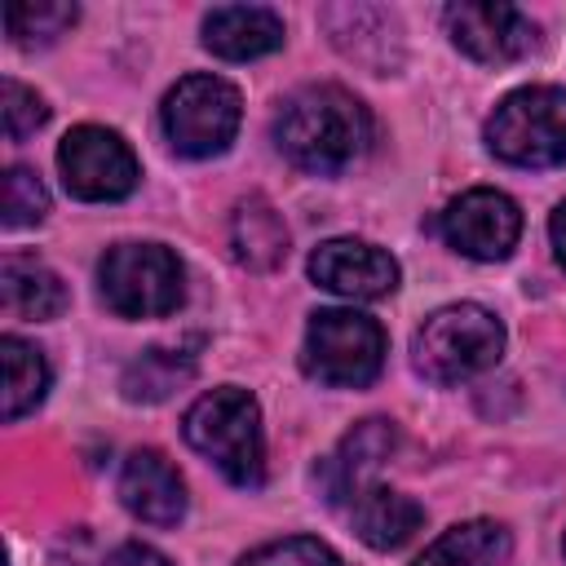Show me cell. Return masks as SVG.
<instances>
[{
    "instance_id": "1",
    "label": "cell",
    "mask_w": 566,
    "mask_h": 566,
    "mask_svg": "<svg viewBox=\"0 0 566 566\" xmlns=\"http://www.w3.org/2000/svg\"><path fill=\"white\" fill-rule=\"evenodd\" d=\"M274 146L301 172L332 177L371 146V115L349 88L310 84L292 93L274 115Z\"/></svg>"
},
{
    "instance_id": "2",
    "label": "cell",
    "mask_w": 566,
    "mask_h": 566,
    "mask_svg": "<svg viewBox=\"0 0 566 566\" xmlns=\"http://www.w3.org/2000/svg\"><path fill=\"white\" fill-rule=\"evenodd\" d=\"M186 442L208 455L234 486H261L265 478V447H261V411L248 389L221 385L190 402L181 420Z\"/></svg>"
},
{
    "instance_id": "3",
    "label": "cell",
    "mask_w": 566,
    "mask_h": 566,
    "mask_svg": "<svg viewBox=\"0 0 566 566\" xmlns=\"http://www.w3.org/2000/svg\"><path fill=\"white\" fill-rule=\"evenodd\" d=\"M500 354H504V323L491 310L469 305V301L433 310L411 340L416 371L433 385L469 380V376L495 367Z\"/></svg>"
},
{
    "instance_id": "4",
    "label": "cell",
    "mask_w": 566,
    "mask_h": 566,
    "mask_svg": "<svg viewBox=\"0 0 566 566\" xmlns=\"http://www.w3.org/2000/svg\"><path fill=\"white\" fill-rule=\"evenodd\" d=\"M486 146L517 168L566 164V88L531 84L509 93L486 119Z\"/></svg>"
},
{
    "instance_id": "5",
    "label": "cell",
    "mask_w": 566,
    "mask_h": 566,
    "mask_svg": "<svg viewBox=\"0 0 566 566\" xmlns=\"http://www.w3.org/2000/svg\"><path fill=\"white\" fill-rule=\"evenodd\" d=\"M102 301L124 318H164L186 296V270L164 243H115L97 265Z\"/></svg>"
},
{
    "instance_id": "6",
    "label": "cell",
    "mask_w": 566,
    "mask_h": 566,
    "mask_svg": "<svg viewBox=\"0 0 566 566\" xmlns=\"http://www.w3.org/2000/svg\"><path fill=\"white\" fill-rule=\"evenodd\" d=\"M239 88L221 75H186L164 97V133L177 155L186 159H212L221 155L239 133Z\"/></svg>"
},
{
    "instance_id": "7",
    "label": "cell",
    "mask_w": 566,
    "mask_h": 566,
    "mask_svg": "<svg viewBox=\"0 0 566 566\" xmlns=\"http://www.w3.org/2000/svg\"><path fill=\"white\" fill-rule=\"evenodd\" d=\"M301 363L323 385H340V389L371 385L385 363V332L376 318L358 310H318L305 327Z\"/></svg>"
},
{
    "instance_id": "8",
    "label": "cell",
    "mask_w": 566,
    "mask_h": 566,
    "mask_svg": "<svg viewBox=\"0 0 566 566\" xmlns=\"http://www.w3.org/2000/svg\"><path fill=\"white\" fill-rule=\"evenodd\" d=\"M57 168H62V181L75 199H88V203H106V199H124L133 195L142 168H137V155L128 150V142L111 128H97V124H80L62 137L57 146Z\"/></svg>"
},
{
    "instance_id": "9",
    "label": "cell",
    "mask_w": 566,
    "mask_h": 566,
    "mask_svg": "<svg viewBox=\"0 0 566 566\" xmlns=\"http://www.w3.org/2000/svg\"><path fill=\"white\" fill-rule=\"evenodd\" d=\"M442 22H447L451 44L460 53H469L473 62H486V66L517 62L535 49V22L513 4L460 0V4H447Z\"/></svg>"
},
{
    "instance_id": "10",
    "label": "cell",
    "mask_w": 566,
    "mask_h": 566,
    "mask_svg": "<svg viewBox=\"0 0 566 566\" xmlns=\"http://www.w3.org/2000/svg\"><path fill=\"white\" fill-rule=\"evenodd\" d=\"M442 234L455 252L473 261H504L522 234V212L504 190H464L442 212Z\"/></svg>"
},
{
    "instance_id": "11",
    "label": "cell",
    "mask_w": 566,
    "mask_h": 566,
    "mask_svg": "<svg viewBox=\"0 0 566 566\" xmlns=\"http://www.w3.org/2000/svg\"><path fill=\"white\" fill-rule=\"evenodd\" d=\"M310 279L345 301H380L398 287V261L367 239H327L310 256Z\"/></svg>"
},
{
    "instance_id": "12",
    "label": "cell",
    "mask_w": 566,
    "mask_h": 566,
    "mask_svg": "<svg viewBox=\"0 0 566 566\" xmlns=\"http://www.w3.org/2000/svg\"><path fill=\"white\" fill-rule=\"evenodd\" d=\"M119 500L150 526H177L186 513V482L159 451H133L119 469Z\"/></svg>"
},
{
    "instance_id": "13",
    "label": "cell",
    "mask_w": 566,
    "mask_h": 566,
    "mask_svg": "<svg viewBox=\"0 0 566 566\" xmlns=\"http://www.w3.org/2000/svg\"><path fill=\"white\" fill-rule=\"evenodd\" d=\"M283 44V18L261 4H221L203 18V49L226 62H252Z\"/></svg>"
},
{
    "instance_id": "14",
    "label": "cell",
    "mask_w": 566,
    "mask_h": 566,
    "mask_svg": "<svg viewBox=\"0 0 566 566\" xmlns=\"http://www.w3.org/2000/svg\"><path fill=\"white\" fill-rule=\"evenodd\" d=\"M398 433L389 420H363L340 447L336 455L323 464V486L327 500H354L358 491H367V478L385 464V455L394 451Z\"/></svg>"
},
{
    "instance_id": "15",
    "label": "cell",
    "mask_w": 566,
    "mask_h": 566,
    "mask_svg": "<svg viewBox=\"0 0 566 566\" xmlns=\"http://www.w3.org/2000/svg\"><path fill=\"white\" fill-rule=\"evenodd\" d=\"M0 301L13 318L40 323V318H57L66 310V287L44 261L13 252L0 261Z\"/></svg>"
},
{
    "instance_id": "16",
    "label": "cell",
    "mask_w": 566,
    "mask_h": 566,
    "mask_svg": "<svg viewBox=\"0 0 566 566\" xmlns=\"http://www.w3.org/2000/svg\"><path fill=\"white\" fill-rule=\"evenodd\" d=\"M349 522H354V531H358L363 544H371V548H398V544H407L420 531L424 509L416 500L389 491V486H367V491L354 495Z\"/></svg>"
},
{
    "instance_id": "17",
    "label": "cell",
    "mask_w": 566,
    "mask_h": 566,
    "mask_svg": "<svg viewBox=\"0 0 566 566\" xmlns=\"http://www.w3.org/2000/svg\"><path fill=\"white\" fill-rule=\"evenodd\" d=\"M230 248L248 270H274L287 256V226L265 199H243L230 217Z\"/></svg>"
},
{
    "instance_id": "18",
    "label": "cell",
    "mask_w": 566,
    "mask_h": 566,
    "mask_svg": "<svg viewBox=\"0 0 566 566\" xmlns=\"http://www.w3.org/2000/svg\"><path fill=\"white\" fill-rule=\"evenodd\" d=\"M509 557V531L500 522H460L442 531L411 566H500Z\"/></svg>"
},
{
    "instance_id": "19",
    "label": "cell",
    "mask_w": 566,
    "mask_h": 566,
    "mask_svg": "<svg viewBox=\"0 0 566 566\" xmlns=\"http://www.w3.org/2000/svg\"><path fill=\"white\" fill-rule=\"evenodd\" d=\"M0 363H4V420H22L27 411L40 407L49 389V363L22 336L0 340Z\"/></svg>"
},
{
    "instance_id": "20",
    "label": "cell",
    "mask_w": 566,
    "mask_h": 566,
    "mask_svg": "<svg viewBox=\"0 0 566 566\" xmlns=\"http://www.w3.org/2000/svg\"><path fill=\"white\" fill-rule=\"evenodd\" d=\"M75 18H80V9L66 4V0H27V4H9L4 9V27H9V40L18 49L53 44Z\"/></svg>"
},
{
    "instance_id": "21",
    "label": "cell",
    "mask_w": 566,
    "mask_h": 566,
    "mask_svg": "<svg viewBox=\"0 0 566 566\" xmlns=\"http://www.w3.org/2000/svg\"><path fill=\"white\" fill-rule=\"evenodd\" d=\"M195 376V363L168 349H146L128 371H124V394L133 402H159L168 398L177 385H186Z\"/></svg>"
},
{
    "instance_id": "22",
    "label": "cell",
    "mask_w": 566,
    "mask_h": 566,
    "mask_svg": "<svg viewBox=\"0 0 566 566\" xmlns=\"http://www.w3.org/2000/svg\"><path fill=\"white\" fill-rule=\"evenodd\" d=\"M0 208H4V217H0V221H4L9 230L35 226V221H44V212H49V190H44V181H40L31 168L13 164V168L4 172Z\"/></svg>"
},
{
    "instance_id": "23",
    "label": "cell",
    "mask_w": 566,
    "mask_h": 566,
    "mask_svg": "<svg viewBox=\"0 0 566 566\" xmlns=\"http://www.w3.org/2000/svg\"><path fill=\"white\" fill-rule=\"evenodd\" d=\"M239 566H340V557L323 539L292 535V539H274V544L252 548Z\"/></svg>"
},
{
    "instance_id": "24",
    "label": "cell",
    "mask_w": 566,
    "mask_h": 566,
    "mask_svg": "<svg viewBox=\"0 0 566 566\" xmlns=\"http://www.w3.org/2000/svg\"><path fill=\"white\" fill-rule=\"evenodd\" d=\"M0 111H4V137H9V142L31 137V133L49 119L44 97H40L35 88L18 84V80H4V84H0Z\"/></svg>"
},
{
    "instance_id": "25",
    "label": "cell",
    "mask_w": 566,
    "mask_h": 566,
    "mask_svg": "<svg viewBox=\"0 0 566 566\" xmlns=\"http://www.w3.org/2000/svg\"><path fill=\"white\" fill-rule=\"evenodd\" d=\"M106 566H172V562L159 548H150V544H119L106 557Z\"/></svg>"
},
{
    "instance_id": "26",
    "label": "cell",
    "mask_w": 566,
    "mask_h": 566,
    "mask_svg": "<svg viewBox=\"0 0 566 566\" xmlns=\"http://www.w3.org/2000/svg\"><path fill=\"white\" fill-rule=\"evenodd\" d=\"M548 234H553V252H557V261L566 265V203L553 212V221H548Z\"/></svg>"
}]
</instances>
